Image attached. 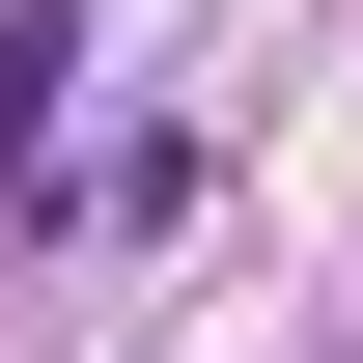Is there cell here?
<instances>
[{"label":"cell","instance_id":"cell-1","mask_svg":"<svg viewBox=\"0 0 363 363\" xmlns=\"http://www.w3.org/2000/svg\"><path fill=\"white\" fill-rule=\"evenodd\" d=\"M56 84H84V56H56V28H0V168H56Z\"/></svg>","mask_w":363,"mask_h":363}]
</instances>
